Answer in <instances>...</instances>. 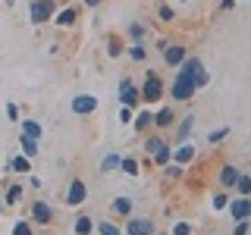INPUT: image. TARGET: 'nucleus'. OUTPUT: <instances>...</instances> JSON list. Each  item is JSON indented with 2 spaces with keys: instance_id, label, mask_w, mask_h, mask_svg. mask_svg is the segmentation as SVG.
I'll use <instances>...</instances> for the list:
<instances>
[{
  "instance_id": "1",
  "label": "nucleus",
  "mask_w": 251,
  "mask_h": 235,
  "mask_svg": "<svg viewBox=\"0 0 251 235\" xmlns=\"http://www.w3.org/2000/svg\"><path fill=\"white\" fill-rule=\"evenodd\" d=\"M53 16H57V3H53V0H31V6H28L31 25H44V22H50Z\"/></svg>"
},
{
  "instance_id": "2",
  "label": "nucleus",
  "mask_w": 251,
  "mask_h": 235,
  "mask_svg": "<svg viewBox=\"0 0 251 235\" xmlns=\"http://www.w3.org/2000/svg\"><path fill=\"white\" fill-rule=\"evenodd\" d=\"M160 97H163V78L151 69V72L145 75V85H141V100H145V104H157Z\"/></svg>"
},
{
  "instance_id": "3",
  "label": "nucleus",
  "mask_w": 251,
  "mask_h": 235,
  "mask_svg": "<svg viewBox=\"0 0 251 235\" xmlns=\"http://www.w3.org/2000/svg\"><path fill=\"white\" fill-rule=\"evenodd\" d=\"M120 104H123V107H129V110L141 104V88H135V82H132L129 75H126L123 82H120Z\"/></svg>"
},
{
  "instance_id": "4",
  "label": "nucleus",
  "mask_w": 251,
  "mask_h": 235,
  "mask_svg": "<svg viewBox=\"0 0 251 235\" xmlns=\"http://www.w3.org/2000/svg\"><path fill=\"white\" fill-rule=\"evenodd\" d=\"M195 94H198V88H195V82L192 78H173V85H170V97L173 100H192Z\"/></svg>"
},
{
  "instance_id": "5",
  "label": "nucleus",
  "mask_w": 251,
  "mask_h": 235,
  "mask_svg": "<svg viewBox=\"0 0 251 235\" xmlns=\"http://www.w3.org/2000/svg\"><path fill=\"white\" fill-rule=\"evenodd\" d=\"M85 198H88V185H85L82 179H73V182L66 185V198H63V201H66L69 207H82Z\"/></svg>"
},
{
  "instance_id": "6",
  "label": "nucleus",
  "mask_w": 251,
  "mask_h": 235,
  "mask_svg": "<svg viewBox=\"0 0 251 235\" xmlns=\"http://www.w3.org/2000/svg\"><path fill=\"white\" fill-rule=\"evenodd\" d=\"M226 213L232 216V223H239V219H251V198H242V194L229 198V207H226Z\"/></svg>"
},
{
  "instance_id": "7",
  "label": "nucleus",
  "mask_w": 251,
  "mask_h": 235,
  "mask_svg": "<svg viewBox=\"0 0 251 235\" xmlns=\"http://www.w3.org/2000/svg\"><path fill=\"white\" fill-rule=\"evenodd\" d=\"M157 226L148 216H129L126 219V235H154Z\"/></svg>"
},
{
  "instance_id": "8",
  "label": "nucleus",
  "mask_w": 251,
  "mask_h": 235,
  "mask_svg": "<svg viewBox=\"0 0 251 235\" xmlns=\"http://www.w3.org/2000/svg\"><path fill=\"white\" fill-rule=\"evenodd\" d=\"M31 223L35 226H50L53 223V207L47 201H31Z\"/></svg>"
},
{
  "instance_id": "9",
  "label": "nucleus",
  "mask_w": 251,
  "mask_h": 235,
  "mask_svg": "<svg viewBox=\"0 0 251 235\" xmlns=\"http://www.w3.org/2000/svg\"><path fill=\"white\" fill-rule=\"evenodd\" d=\"M69 107H73L75 116H91L94 110H98V97H94V94H75Z\"/></svg>"
},
{
  "instance_id": "10",
  "label": "nucleus",
  "mask_w": 251,
  "mask_h": 235,
  "mask_svg": "<svg viewBox=\"0 0 251 235\" xmlns=\"http://www.w3.org/2000/svg\"><path fill=\"white\" fill-rule=\"evenodd\" d=\"M185 57H188V53H185L182 44H170L167 50H163V63H167L170 69H179V66L185 63Z\"/></svg>"
},
{
  "instance_id": "11",
  "label": "nucleus",
  "mask_w": 251,
  "mask_h": 235,
  "mask_svg": "<svg viewBox=\"0 0 251 235\" xmlns=\"http://www.w3.org/2000/svg\"><path fill=\"white\" fill-rule=\"evenodd\" d=\"M239 176L242 172L232 166V163H226V166H220V188H223V191H229V188H235V182H239Z\"/></svg>"
},
{
  "instance_id": "12",
  "label": "nucleus",
  "mask_w": 251,
  "mask_h": 235,
  "mask_svg": "<svg viewBox=\"0 0 251 235\" xmlns=\"http://www.w3.org/2000/svg\"><path fill=\"white\" fill-rule=\"evenodd\" d=\"M201 69H204V63H201L198 57H185V63L176 69V75H179V78H192V82H195V75H198Z\"/></svg>"
},
{
  "instance_id": "13",
  "label": "nucleus",
  "mask_w": 251,
  "mask_h": 235,
  "mask_svg": "<svg viewBox=\"0 0 251 235\" xmlns=\"http://www.w3.org/2000/svg\"><path fill=\"white\" fill-rule=\"evenodd\" d=\"M195 157H198V147L188 144V141H185V144H176V147H173V160L182 163V166H185V163H192Z\"/></svg>"
},
{
  "instance_id": "14",
  "label": "nucleus",
  "mask_w": 251,
  "mask_h": 235,
  "mask_svg": "<svg viewBox=\"0 0 251 235\" xmlns=\"http://www.w3.org/2000/svg\"><path fill=\"white\" fill-rule=\"evenodd\" d=\"M192 132H195V116H192V113H185L182 119H179V125H176V144H185Z\"/></svg>"
},
{
  "instance_id": "15",
  "label": "nucleus",
  "mask_w": 251,
  "mask_h": 235,
  "mask_svg": "<svg viewBox=\"0 0 251 235\" xmlns=\"http://www.w3.org/2000/svg\"><path fill=\"white\" fill-rule=\"evenodd\" d=\"M78 22V10L75 6H66V10H60L57 16H53V25H60V28H73Z\"/></svg>"
},
{
  "instance_id": "16",
  "label": "nucleus",
  "mask_w": 251,
  "mask_h": 235,
  "mask_svg": "<svg viewBox=\"0 0 251 235\" xmlns=\"http://www.w3.org/2000/svg\"><path fill=\"white\" fill-rule=\"evenodd\" d=\"M176 122V113H173V107H160L154 113V129H170V125Z\"/></svg>"
},
{
  "instance_id": "17",
  "label": "nucleus",
  "mask_w": 251,
  "mask_h": 235,
  "mask_svg": "<svg viewBox=\"0 0 251 235\" xmlns=\"http://www.w3.org/2000/svg\"><path fill=\"white\" fill-rule=\"evenodd\" d=\"M110 213L113 216H132V198H113L110 201Z\"/></svg>"
},
{
  "instance_id": "18",
  "label": "nucleus",
  "mask_w": 251,
  "mask_h": 235,
  "mask_svg": "<svg viewBox=\"0 0 251 235\" xmlns=\"http://www.w3.org/2000/svg\"><path fill=\"white\" fill-rule=\"evenodd\" d=\"M6 169H10V172H22V176H28V172H31V157H25V154L13 157V160L6 163Z\"/></svg>"
},
{
  "instance_id": "19",
  "label": "nucleus",
  "mask_w": 251,
  "mask_h": 235,
  "mask_svg": "<svg viewBox=\"0 0 251 235\" xmlns=\"http://www.w3.org/2000/svg\"><path fill=\"white\" fill-rule=\"evenodd\" d=\"M73 232H75V235H91V232H94V219H91L88 213H78L75 223H73Z\"/></svg>"
},
{
  "instance_id": "20",
  "label": "nucleus",
  "mask_w": 251,
  "mask_h": 235,
  "mask_svg": "<svg viewBox=\"0 0 251 235\" xmlns=\"http://www.w3.org/2000/svg\"><path fill=\"white\" fill-rule=\"evenodd\" d=\"M154 125V113L151 110H141V113H135V119H132V129L135 132H148Z\"/></svg>"
},
{
  "instance_id": "21",
  "label": "nucleus",
  "mask_w": 251,
  "mask_h": 235,
  "mask_svg": "<svg viewBox=\"0 0 251 235\" xmlns=\"http://www.w3.org/2000/svg\"><path fill=\"white\" fill-rule=\"evenodd\" d=\"M167 141H163L160 135H148L145 138V151H148V157H157V154H160V151H167Z\"/></svg>"
},
{
  "instance_id": "22",
  "label": "nucleus",
  "mask_w": 251,
  "mask_h": 235,
  "mask_svg": "<svg viewBox=\"0 0 251 235\" xmlns=\"http://www.w3.org/2000/svg\"><path fill=\"white\" fill-rule=\"evenodd\" d=\"M94 232H98V235H126L113 219H98V223H94Z\"/></svg>"
},
{
  "instance_id": "23",
  "label": "nucleus",
  "mask_w": 251,
  "mask_h": 235,
  "mask_svg": "<svg viewBox=\"0 0 251 235\" xmlns=\"http://www.w3.org/2000/svg\"><path fill=\"white\" fill-rule=\"evenodd\" d=\"M19 125H22V135H25V138H35V141L41 138V132H44V129H41V122H38V119H22Z\"/></svg>"
},
{
  "instance_id": "24",
  "label": "nucleus",
  "mask_w": 251,
  "mask_h": 235,
  "mask_svg": "<svg viewBox=\"0 0 251 235\" xmlns=\"http://www.w3.org/2000/svg\"><path fill=\"white\" fill-rule=\"evenodd\" d=\"M120 163H123V157H120V154H116V151H110V154L104 157V160H100V172H104V176H107V172H113V169H120Z\"/></svg>"
},
{
  "instance_id": "25",
  "label": "nucleus",
  "mask_w": 251,
  "mask_h": 235,
  "mask_svg": "<svg viewBox=\"0 0 251 235\" xmlns=\"http://www.w3.org/2000/svg\"><path fill=\"white\" fill-rule=\"evenodd\" d=\"M126 35L132 38V44H141V41H145V38H148V28L141 25V22H132V25L126 28Z\"/></svg>"
},
{
  "instance_id": "26",
  "label": "nucleus",
  "mask_w": 251,
  "mask_h": 235,
  "mask_svg": "<svg viewBox=\"0 0 251 235\" xmlns=\"http://www.w3.org/2000/svg\"><path fill=\"white\" fill-rule=\"evenodd\" d=\"M235 194L251 198V172H242V176H239V182H235Z\"/></svg>"
},
{
  "instance_id": "27",
  "label": "nucleus",
  "mask_w": 251,
  "mask_h": 235,
  "mask_svg": "<svg viewBox=\"0 0 251 235\" xmlns=\"http://www.w3.org/2000/svg\"><path fill=\"white\" fill-rule=\"evenodd\" d=\"M126 53H129V60H135V63L148 60V47L145 44H129V47H126Z\"/></svg>"
},
{
  "instance_id": "28",
  "label": "nucleus",
  "mask_w": 251,
  "mask_h": 235,
  "mask_svg": "<svg viewBox=\"0 0 251 235\" xmlns=\"http://www.w3.org/2000/svg\"><path fill=\"white\" fill-rule=\"evenodd\" d=\"M22 194H25V188H22V185H10V188H6V204L16 207V204L22 201Z\"/></svg>"
},
{
  "instance_id": "29",
  "label": "nucleus",
  "mask_w": 251,
  "mask_h": 235,
  "mask_svg": "<svg viewBox=\"0 0 251 235\" xmlns=\"http://www.w3.org/2000/svg\"><path fill=\"white\" fill-rule=\"evenodd\" d=\"M19 147H22V154H25V157H35V154H38V141H35V138L19 135Z\"/></svg>"
},
{
  "instance_id": "30",
  "label": "nucleus",
  "mask_w": 251,
  "mask_h": 235,
  "mask_svg": "<svg viewBox=\"0 0 251 235\" xmlns=\"http://www.w3.org/2000/svg\"><path fill=\"white\" fill-rule=\"evenodd\" d=\"M163 176H167L170 182H176V179L185 176V166H182V163H167V172H163Z\"/></svg>"
},
{
  "instance_id": "31",
  "label": "nucleus",
  "mask_w": 251,
  "mask_h": 235,
  "mask_svg": "<svg viewBox=\"0 0 251 235\" xmlns=\"http://www.w3.org/2000/svg\"><path fill=\"white\" fill-rule=\"evenodd\" d=\"M120 169L126 172V176H138V160H135V157H123Z\"/></svg>"
},
{
  "instance_id": "32",
  "label": "nucleus",
  "mask_w": 251,
  "mask_h": 235,
  "mask_svg": "<svg viewBox=\"0 0 251 235\" xmlns=\"http://www.w3.org/2000/svg\"><path fill=\"white\" fill-rule=\"evenodd\" d=\"M31 226H35L31 219H16V226H13V235H35V232H31Z\"/></svg>"
},
{
  "instance_id": "33",
  "label": "nucleus",
  "mask_w": 251,
  "mask_h": 235,
  "mask_svg": "<svg viewBox=\"0 0 251 235\" xmlns=\"http://www.w3.org/2000/svg\"><path fill=\"white\" fill-rule=\"evenodd\" d=\"M229 125H220V129L217 132H210V135H207V141H210V144H220V141H223V138H229Z\"/></svg>"
},
{
  "instance_id": "34",
  "label": "nucleus",
  "mask_w": 251,
  "mask_h": 235,
  "mask_svg": "<svg viewBox=\"0 0 251 235\" xmlns=\"http://www.w3.org/2000/svg\"><path fill=\"white\" fill-rule=\"evenodd\" d=\"M157 19H160V22H173V19H176V10H173V6H167V3L157 6Z\"/></svg>"
},
{
  "instance_id": "35",
  "label": "nucleus",
  "mask_w": 251,
  "mask_h": 235,
  "mask_svg": "<svg viewBox=\"0 0 251 235\" xmlns=\"http://www.w3.org/2000/svg\"><path fill=\"white\" fill-rule=\"evenodd\" d=\"M192 232H195L192 223H173V229H170V235H192Z\"/></svg>"
},
{
  "instance_id": "36",
  "label": "nucleus",
  "mask_w": 251,
  "mask_h": 235,
  "mask_svg": "<svg viewBox=\"0 0 251 235\" xmlns=\"http://www.w3.org/2000/svg\"><path fill=\"white\" fill-rule=\"evenodd\" d=\"M226 207H229V194H226V191L214 194V210H217V213H220V210H226Z\"/></svg>"
},
{
  "instance_id": "37",
  "label": "nucleus",
  "mask_w": 251,
  "mask_h": 235,
  "mask_svg": "<svg viewBox=\"0 0 251 235\" xmlns=\"http://www.w3.org/2000/svg\"><path fill=\"white\" fill-rule=\"evenodd\" d=\"M154 163H157V166H167V163H173V147H167V151H160V154L154 157Z\"/></svg>"
},
{
  "instance_id": "38",
  "label": "nucleus",
  "mask_w": 251,
  "mask_h": 235,
  "mask_svg": "<svg viewBox=\"0 0 251 235\" xmlns=\"http://www.w3.org/2000/svg\"><path fill=\"white\" fill-rule=\"evenodd\" d=\"M207 85H210V75H207V69H201V72L198 75H195V88H207Z\"/></svg>"
},
{
  "instance_id": "39",
  "label": "nucleus",
  "mask_w": 251,
  "mask_h": 235,
  "mask_svg": "<svg viewBox=\"0 0 251 235\" xmlns=\"http://www.w3.org/2000/svg\"><path fill=\"white\" fill-rule=\"evenodd\" d=\"M120 119H123V125H132V119H135V113H132L129 107H120Z\"/></svg>"
},
{
  "instance_id": "40",
  "label": "nucleus",
  "mask_w": 251,
  "mask_h": 235,
  "mask_svg": "<svg viewBox=\"0 0 251 235\" xmlns=\"http://www.w3.org/2000/svg\"><path fill=\"white\" fill-rule=\"evenodd\" d=\"M6 116H10L13 122H19V107H16V104H6Z\"/></svg>"
},
{
  "instance_id": "41",
  "label": "nucleus",
  "mask_w": 251,
  "mask_h": 235,
  "mask_svg": "<svg viewBox=\"0 0 251 235\" xmlns=\"http://www.w3.org/2000/svg\"><path fill=\"white\" fill-rule=\"evenodd\" d=\"M107 53H110V57H120V53H123V50H120V41H116V38H110V50H107Z\"/></svg>"
},
{
  "instance_id": "42",
  "label": "nucleus",
  "mask_w": 251,
  "mask_h": 235,
  "mask_svg": "<svg viewBox=\"0 0 251 235\" xmlns=\"http://www.w3.org/2000/svg\"><path fill=\"white\" fill-rule=\"evenodd\" d=\"M220 10H235V0H220Z\"/></svg>"
},
{
  "instance_id": "43",
  "label": "nucleus",
  "mask_w": 251,
  "mask_h": 235,
  "mask_svg": "<svg viewBox=\"0 0 251 235\" xmlns=\"http://www.w3.org/2000/svg\"><path fill=\"white\" fill-rule=\"evenodd\" d=\"M85 6H100V0H82Z\"/></svg>"
},
{
  "instance_id": "44",
  "label": "nucleus",
  "mask_w": 251,
  "mask_h": 235,
  "mask_svg": "<svg viewBox=\"0 0 251 235\" xmlns=\"http://www.w3.org/2000/svg\"><path fill=\"white\" fill-rule=\"evenodd\" d=\"M3 3H6V6H16V0H3Z\"/></svg>"
},
{
  "instance_id": "45",
  "label": "nucleus",
  "mask_w": 251,
  "mask_h": 235,
  "mask_svg": "<svg viewBox=\"0 0 251 235\" xmlns=\"http://www.w3.org/2000/svg\"><path fill=\"white\" fill-rule=\"evenodd\" d=\"M179 3H185V0H179Z\"/></svg>"
},
{
  "instance_id": "46",
  "label": "nucleus",
  "mask_w": 251,
  "mask_h": 235,
  "mask_svg": "<svg viewBox=\"0 0 251 235\" xmlns=\"http://www.w3.org/2000/svg\"><path fill=\"white\" fill-rule=\"evenodd\" d=\"M248 235H251V229H248Z\"/></svg>"
}]
</instances>
